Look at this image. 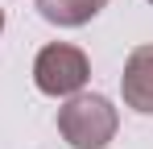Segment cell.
<instances>
[{"label": "cell", "instance_id": "obj_6", "mask_svg": "<svg viewBox=\"0 0 153 149\" xmlns=\"http://www.w3.org/2000/svg\"><path fill=\"white\" fill-rule=\"evenodd\" d=\"M149 4H153V0H149Z\"/></svg>", "mask_w": 153, "mask_h": 149}, {"label": "cell", "instance_id": "obj_3", "mask_svg": "<svg viewBox=\"0 0 153 149\" xmlns=\"http://www.w3.org/2000/svg\"><path fill=\"white\" fill-rule=\"evenodd\" d=\"M120 95L132 112L153 116V46H137L124 58V74H120Z\"/></svg>", "mask_w": 153, "mask_h": 149}, {"label": "cell", "instance_id": "obj_2", "mask_svg": "<svg viewBox=\"0 0 153 149\" xmlns=\"http://www.w3.org/2000/svg\"><path fill=\"white\" fill-rule=\"evenodd\" d=\"M87 79H91V62L71 42H50V46L37 50V58H33V83H37L42 95L71 99V95L83 91Z\"/></svg>", "mask_w": 153, "mask_h": 149}, {"label": "cell", "instance_id": "obj_4", "mask_svg": "<svg viewBox=\"0 0 153 149\" xmlns=\"http://www.w3.org/2000/svg\"><path fill=\"white\" fill-rule=\"evenodd\" d=\"M108 0H37V13L58 29H79L100 13Z\"/></svg>", "mask_w": 153, "mask_h": 149}, {"label": "cell", "instance_id": "obj_1", "mask_svg": "<svg viewBox=\"0 0 153 149\" xmlns=\"http://www.w3.org/2000/svg\"><path fill=\"white\" fill-rule=\"evenodd\" d=\"M120 128V116L112 108V99L103 95H87L79 91L58 108V133L71 149H103Z\"/></svg>", "mask_w": 153, "mask_h": 149}, {"label": "cell", "instance_id": "obj_5", "mask_svg": "<svg viewBox=\"0 0 153 149\" xmlns=\"http://www.w3.org/2000/svg\"><path fill=\"white\" fill-rule=\"evenodd\" d=\"M0 33H4V8H0Z\"/></svg>", "mask_w": 153, "mask_h": 149}]
</instances>
